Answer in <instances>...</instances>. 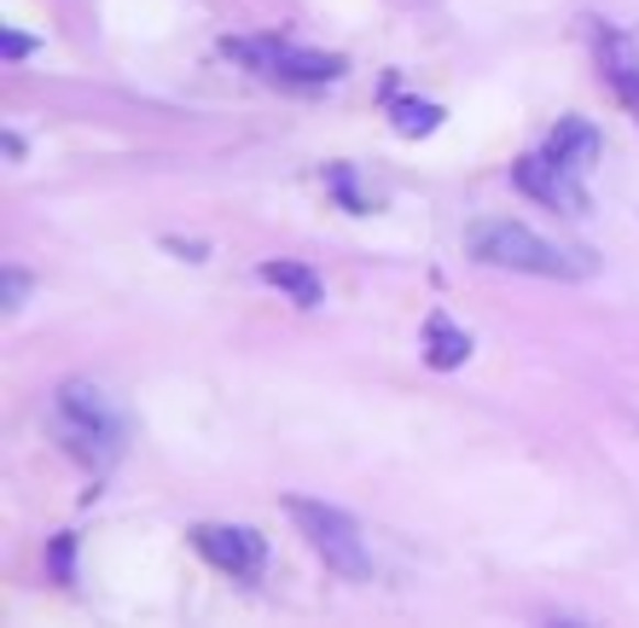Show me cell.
Returning <instances> with one entry per match:
<instances>
[{
	"instance_id": "277c9868",
	"label": "cell",
	"mask_w": 639,
	"mask_h": 628,
	"mask_svg": "<svg viewBox=\"0 0 639 628\" xmlns=\"http://www.w3.org/2000/svg\"><path fill=\"white\" fill-rule=\"evenodd\" d=\"M285 513H291V524L308 536V547L332 564L338 576L349 582H366L373 576V559H366V547H361V530H355V518L338 513V506H320V500H302V495H285Z\"/></svg>"
},
{
	"instance_id": "3957f363",
	"label": "cell",
	"mask_w": 639,
	"mask_h": 628,
	"mask_svg": "<svg viewBox=\"0 0 639 628\" xmlns=\"http://www.w3.org/2000/svg\"><path fill=\"white\" fill-rule=\"evenodd\" d=\"M58 437L88 465H111L122 449V414L99 384H65L58 390Z\"/></svg>"
},
{
	"instance_id": "9c48e42d",
	"label": "cell",
	"mask_w": 639,
	"mask_h": 628,
	"mask_svg": "<svg viewBox=\"0 0 639 628\" xmlns=\"http://www.w3.org/2000/svg\"><path fill=\"white\" fill-rule=\"evenodd\" d=\"M262 279H267V286H279L291 302H302V309H315V302L326 297V291H320V279L308 274L302 262H267V268H262Z\"/></svg>"
},
{
	"instance_id": "52a82bcc",
	"label": "cell",
	"mask_w": 639,
	"mask_h": 628,
	"mask_svg": "<svg viewBox=\"0 0 639 628\" xmlns=\"http://www.w3.org/2000/svg\"><path fill=\"white\" fill-rule=\"evenodd\" d=\"M599 65H605V82L623 93L634 106V117H639V58H634V47L623 42V35L599 30Z\"/></svg>"
},
{
	"instance_id": "6da1fadb",
	"label": "cell",
	"mask_w": 639,
	"mask_h": 628,
	"mask_svg": "<svg viewBox=\"0 0 639 628\" xmlns=\"http://www.w3.org/2000/svg\"><path fill=\"white\" fill-rule=\"evenodd\" d=\"M593 157H599V134H593V123H582V117H570V123H559L547 134L541 152H529L518 169H511V180L535 198V205L547 210H587V169Z\"/></svg>"
},
{
	"instance_id": "5b68a950",
	"label": "cell",
	"mask_w": 639,
	"mask_h": 628,
	"mask_svg": "<svg viewBox=\"0 0 639 628\" xmlns=\"http://www.w3.org/2000/svg\"><path fill=\"white\" fill-rule=\"evenodd\" d=\"M192 547H198V559H210L227 576H262V564H267V541L256 530H239V524H198Z\"/></svg>"
},
{
	"instance_id": "7a4b0ae2",
	"label": "cell",
	"mask_w": 639,
	"mask_h": 628,
	"mask_svg": "<svg viewBox=\"0 0 639 628\" xmlns=\"http://www.w3.org/2000/svg\"><path fill=\"white\" fill-rule=\"evenodd\" d=\"M465 251L488 262V268H511V274H541V279H587L599 262L587 251H564L541 239L524 221H471L465 228Z\"/></svg>"
},
{
	"instance_id": "30bf717a",
	"label": "cell",
	"mask_w": 639,
	"mask_h": 628,
	"mask_svg": "<svg viewBox=\"0 0 639 628\" xmlns=\"http://www.w3.org/2000/svg\"><path fill=\"white\" fill-rule=\"evenodd\" d=\"M389 123H396L401 134H430V129H437L442 123V111L437 106H425V99H396V111H389Z\"/></svg>"
},
{
	"instance_id": "8992f818",
	"label": "cell",
	"mask_w": 639,
	"mask_h": 628,
	"mask_svg": "<svg viewBox=\"0 0 639 628\" xmlns=\"http://www.w3.org/2000/svg\"><path fill=\"white\" fill-rule=\"evenodd\" d=\"M227 53L256 58V70L279 76V82H332V76H343V58H332V53H297V47H279V42H227Z\"/></svg>"
},
{
	"instance_id": "8fae6325",
	"label": "cell",
	"mask_w": 639,
	"mask_h": 628,
	"mask_svg": "<svg viewBox=\"0 0 639 628\" xmlns=\"http://www.w3.org/2000/svg\"><path fill=\"white\" fill-rule=\"evenodd\" d=\"M30 47H35V42H30V35H12V30H7V35H0V53H7V58H24Z\"/></svg>"
},
{
	"instance_id": "ba28073f",
	"label": "cell",
	"mask_w": 639,
	"mask_h": 628,
	"mask_svg": "<svg viewBox=\"0 0 639 628\" xmlns=\"http://www.w3.org/2000/svg\"><path fill=\"white\" fill-rule=\"evenodd\" d=\"M425 361H430V367H442V373L465 367V361H471V332H460L448 315H430L425 320Z\"/></svg>"
}]
</instances>
